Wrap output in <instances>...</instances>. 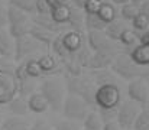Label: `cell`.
<instances>
[{
    "instance_id": "cell-1",
    "label": "cell",
    "mask_w": 149,
    "mask_h": 130,
    "mask_svg": "<svg viewBox=\"0 0 149 130\" xmlns=\"http://www.w3.org/2000/svg\"><path fill=\"white\" fill-rule=\"evenodd\" d=\"M111 71L122 77L123 80L132 81L136 78H148L149 77V71L145 70V67H141L138 64H135L132 61V58L127 54H116L113 56V61L110 64Z\"/></svg>"
},
{
    "instance_id": "cell-2",
    "label": "cell",
    "mask_w": 149,
    "mask_h": 130,
    "mask_svg": "<svg viewBox=\"0 0 149 130\" xmlns=\"http://www.w3.org/2000/svg\"><path fill=\"white\" fill-rule=\"evenodd\" d=\"M39 92L47 98L52 111H61L65 98V91H64V84L59 78H56L55 75H47L41 83Z\"/></svg>"
},
{
    "instance_id": "cell-3",
    "label": "cell",
    "mask_w": 149,
    "mask_h": 130,
    "mask_svg": "<svg viewBox=\"0 0 149 130\" xmlns=\"http://www.w3.org/2000/svg\"><path fill=\"white\" fill-rule=\"evenodd\" d=\"M65 81H67L68 94L80 97L81 100H84L87 103V106H94L96 107L94 94H96L97 86L93 83V80H90L87 77H83V75H78V77L67 75Z\"/></svg>"
},
{
    "instance_id": "cell-4",
    "label": "cell",
    "mask_w": 149,
    "mask_h": 130,
    "mask_svg": "<svg viewBox=\"0 0 149 130\" xmlns=\"http://www.w3.org/2000/svg\"><path fill=\"white\" fill-rule=\"evenodd\" d=\"M94 103L99 108H117L122 103V91L117 84H103L96 88Z\"/></svg>"
},
{
    "instance_id": "cell-5",
    "label": "cell",
    "mask_w": 149,
    "mask_h": 130,
    "mask_svg": "<svg viewBox=\"0 0 149 130\" xmlns=\"http://www.w3.org/2000/svg\"><path fill=\"white\" fill-rule=\"evenodd\" d=\"M61 111L64 113L65 119L74 120V122H81V120H84V117L88 113V106L80 97L72 95V94H68L64 98Z\"/></svg>"
},
{
    "instance_id": "cell-6",
    "label": "cell",
    "mask_w": 149,
    "mask_h": 130,
    "mask_svg": "<svg viewBox=\"0 0 149 130\" xmlns=\"http://www.w3.org/2000/svg\"><path fill=\"white\" fill-rule=\"evenodd\" d=\"M42 48H45L42 43L35 41L31 35L22 36L15 39V55H13V62H22L28 58H31L32 55H35L36 52H39Z\"/></svg>"
},
{
    "instance_id": "cell-7",
    "label": "cell",
    "mask_w": 149,
    "mask_h": 130,
    "mask_svg": "<svg viewBox=\"0 0 149 130\" xmlns=\"http://www.w3.org/2000/svg\"><path fill=\"white\" fill-rule=\"evenodd\" d=\"M139 111H141V104H138V103H135L132 100L123 101L117 107L116 122L119 123V126L123 130H132L133 123H135Z\"/></svg>"
},
{
    "instance_id": "cell-8",
    "label": "cell",
    "mask_w": 149,
    "mask_h": 130,
    "mask_svg": "<svg viewBox=\"0 0 149 130\" xmlns=\"http://www.w3.org/2000/svg\"><path fill=\"white\" fill-rule=\"evenodd\" d=\"M17 95V83L13 71L0 70V106H6Z\"/></svg>"
},
{
    "instance_id": "cell-9",
    "label": "cell",
    "mask_w": 149,
    "mask_h": 130,
    "mask_svg": "<svg viewBox=\"0 0 149 130\" xmlns=\"http://www.w3.org/2000/svg\"><path fill=\"white\" fill-rule=\"evenodd\" d=\"M87 42H88V48L93 52H107V54L116 55L114 43L104 35L103 31H88Z\"/></svg>"
},
{
    "instance_id": "cell-10",
    "label": "cell",
    "mask_w": 149,
    "mask_h": 130,
    "mask_svg": "<svg viewBox=\"0 0 149 130\" xmlns=\"http://www.w3.org/2000/svg\"><path fill=\"white\" fill-rule=\"evenodd\" d=\"M13 74H15V78H16V83H17V95H20L23 98H28L32 92H35L36 80L35 78H31L25 72L22 62H19L17 67H15Z\"/></svg>"
},
{
    "instance_id": "cell-11",
    "label": "cell",
    "mask_w": 149,
    "mask_h": 130,
    "mask_svg": "<svg viewBox=\"0 0 149 130\" xmlns=\"http://www.w3.org/2000/svg\"><path fill=\"white\" fill-rule=\"evenodd\" d=\"M127 95L132 101L143 106L149 103V84L145 78L132 80L127 86Z\"/></svg>"
},
{
    "instance_id": "cell-12",
    "label": "cell",
    "mask_w": 149,
    "mask_h": 130,
    "mask_svg": "<svg viewBox=\"0 0 149 130\" xmlns=\"http://www.w3.org/2000/svg\"><path fill=\"white\" fill-rule=\"evenodd\" d=\"M59 38H61L62 46L70 54H75V52H78L84 46L83 45V36H81L80 32L68 31V32H64L62 35H59Z\"/></svg>"
},
{
    "instance_id": "cell-13",
    "label": "cell",
    "mask_w": 149,
    "mask_h": 130,
    "mask_svg": "<svg viewBox=\"0 0 149 130\" xmlns=\"http://www.w3.org/2000/svg\"><path fill=\"white\" fill-rule=\"evenodd\" d=\"M113 56H114L113 54H107V52H93L87 68H90L93 71L107 70L113 61Z\"/></svg>"
},
{
    "instance_id": "cell-14",
    "label": "cell",
    "mask_w": 149,
    "mask_h": 130,
    "mask_svg": "<svg viewBox=\"0 0 149 130\" xmlns=\"http://www.w3.org/2000/svg\"><path fill=\"white\" fill-rule=\"evenodd\" d=\"M15 55V39L9 35L7 29H0V56L4 59H13Z\"/></svg>"
},
{
    "instance_id": "cell-15",
    "label": "cell",
    "mask_w": 149,
    "mask_h": 130,
    "mask_svg": "<svg viewBox=\"0 0 149 130\" xmlns=\"http://www.w3.org/2000/svg\"><path fill=\"white\" fill-rule=\"evenodd\" d=\"M26 101H28V108L32 113L42 114V113H45V111L49 110V104H48L47 98L41 92H32L26 98Z\"/></svg>"
},
{
    "instance_id": "cell-16",
    "label": "cell",
    "mask_w": 149,
    "mask_h": 130,
    "mask_svg": "<svg viewBox=\"0 0 149 130\" xmlns=\"http://www.w3.org/2000/svg\"><path fill=\"white\" fill-rule=\"evenodd\" d=\"M126 29H127L126 22H125V20H122V19H116V20H113V22L107 23L103 32H104V35H106L111 42H116V41H119V39H120L122 33H123Z\"/></svg>"
},
{
    "instance_id": "cell-17",
    "label": "cell",
    "mask_w": 149,
    "mask_h": 130,
    "mask_svg": "<svg viewBox=\"0 0 149 130\" xmlns=\"http://www.w3.org/2000/svg\"><path fill=\"white\" fill-rule=\"evenodd\" d=\"M26 23H32L28 13L22 12L20 9H17L15 6H7V26L26 25Z\"/></svg>"
},
{
    "instance_id": "cell-18",
    "label": "cell",
    "mask_w": 149,
    "mask_h": 130,
    "mask_svg": "<svg viewBox=\"0 0 149 130\" xmlns=\"http://www.w3.org/2000/svg\"><path fill=\"white\" fill-rule=\"evenodd\" d=\"M31 20H32L33 25H36V26H39V28H44V29L49 31V32L55 33V35H58V32L62 29V25L55 23V22L51 19L49 15H38V13H35V15L31 17Z\"/></svg>"
},
{
    "instance_id": "cell-19",
    "label": "cell",
    "mask_w": 149,
    "mask_h": 130,
    "mask_svg": "<svg viewBox=\"0 0 149 130\" xmlns=\"http://www.w3.org/2000/svg\"><path fill=\"white\" fill-rule=\"evenodd\" d=\"M132 61L141 67H148L149 65V45L146 43H138L133 46L132 52L129 54Z\"/></svg>"
},
{
    "instance_id": "cell-20",
    "label": "cell",
    "mask_w": 149,
    "mask_h": 130,
    "mask_svg": "<svg viewBox=\"0 0 149 130\" xmlns=\"http://www.w3.org/2000/svg\"><path fill=\"white\" fill-rule=\"evenodd\" d=\"M29 35H31L35 41H38L39 43H42L44 46H51L54 38L56 36L55 33H52V32L44 29V28H39V26H36V25H33V23H32V26H31Z\"/></svg>"
},
{
    "instance_id": "cell-21",
    "label": "cell",
    "mask_w": 149,
    "mask_h": 130,
    "mask_svg": "<svg viewBox=\"0 0 149 130\" xmlns=\"http://www.w3.org/2000/svg\"><path fill=\"white\" fill-rule=\"evenodd\" d=\"M49 16L55 23L62 25V26L67 25L68 17H70V4L68 3H62V4H58V6L51 7Z\"/></svg>"
},
{
    "instance_id": "cell-22",
    "label": "cell",
    "mask_w": 149,
    "mask_h": 130,
    "mask_svg": "<svg viewBox=\"0 0 149 130\" xmlns=\"http://www.w3.org/2000/svg\"><path fill=\"white\" fill-rule=\"evenodd\" d=\"M38 64L42 68L44 75H55L58 70V58L51 54H42L38 58Z\"/></svg>"
},
{
    "instance_id": "cell-23",
    "label": "cell",
    "mask_w": 149,
    "mask_h": 130,
    "mask_svg": "<svg viewBox=\"0 0 149 130\" xmlns=\"http://www.w3.org/2000/svg\"><path fill=\"white\" fill-rule=\"evenodd\" d=\"M6 106H7L9 111H10L13 116H19V117H22V116H26V114L29 113L28 101H26V98H23V97H20V95L13 97Z\"/></svg>"
},
{
    "instance_id": "cell-24",
    "label": "cell",
    "mask_w": 149,
    "mask_h": 130,
    "mask_svg": "<svg viewBox=\"0 0 149 130\" xmlns=\"http://www.w3.org/2000/svg\"><path fill=\"white\" fill-rule=\"evenodd\" d=\"M1 127L3 130H29L31 123L26 119H22L19 116H12L3 120Z\"/></svg>"
},
{
    "instance_id": "cell-25",
    "label": "cell",
    "mask_w": 149,
    "mask_h": 130,
    "mask_svg": "<svg viewBox=\"0 0 149 130\" xmlns=\"http://www.w3.org/2000/svg\"><path fill=\"white\" fill-rule=\"evenodd\" d=\"M83 13H84L83 10H80V9L70 4V17H68L67 25H70L72 28V31L80 32V33H81L83 25H84V15Z\"/></svg>"
},
{
    "instance_id": "cell-26",
    "label": "cell",
    "mask_w": 149,
    "mask_h": 130,
    "mask_svg": "<svg viewBox=\"0 0 149 130\" xmlns=\"http://www.w3.org/2000/svg\"><path fill=\"white\" fill-rule=\"evenodd\" d=\"M22 65H23L25 72H26L31 78H35V80H36V78H39V77H44L42 68L39 67L36 58H28V59L22 61Z\"/></svg>"
},
{
    "instance_id": "cell-27",
    "label": "cell",
    "mask_w": 149,
    "mask_h": 130,
    "mask_svg": "<svg viewBox=\"0 0 149 130\" xmlns=\"http://www.w3.org/2000/svg\"><path fill=\"white\" fill-rule=\"evenodd\" d=\"M97 15L100 16V19H101L103 22L110 23V22H113V20L117 19L116 6H114L113 3H104V1H103V4H101V7H100V10H99Z\"/></svg>"
},
{
    "instance_id": "cell-28",
    "label": "cell",
    "mask_w": 149,
    "mask_h": 130,
    "mask_svg": "<svg viewBox=\"0 0 149 130\" xmlns=\"http://www.w3.org/2000/svg\"><path fill=\"white\" fill-rule=\"evenodd\" d=\"M133 130H149V106L143 104L133 123Z\"/></svg>"
},
{
    "instance_id": "cell-29",
    "label": "cell",
    "mask_w": 149,
    "mask_h": 130,
    "mask_svg": "<svg viewBox=\"0 0 149 130\" xmlns=\"http://www.w3.org/2000/svg\"><path fill=\"white\" fill-rule=\"evenodd\" d=\"M83 123H84V129H87V130H101L103 129V122H101V119H100L99 113H96V111H88L87 116L84 117Z\"/></svg>"
},
{
    "instance_id": "cell-30",
    "label": "cell",
    "mask_w": 149,
    "mask_h": 130,
    "mask_svg": "<svg viewBox=\"0 0 149 130\" xmlns=\"http://www.w3.org/2000/svg\"><path fill=\"white\" fill-rule=\"evenodd\" d=\"M106 25L107 23L100 19L97 13L96 15H84V26L88 31H104Z\"/></svg>"
},
{
    "instance_id": "cell-31",
    "label": "cell",
    "mask_w": 149,
    "mask_h": 130,
    "mask_svg": "<svg viewBox=\"0 0 149 130\" xmlns=\"http://www.w3.org/2000/svg\"><path fill=\"white\" fill-rule=\"evenodd\" d=\"M138 15H139V7L132 4L130 1L120 7V19L125 22H132Z\"/></svg>"
},
{
    "instance_id": "cell-32",
    "label": "cell",
    "mask_w": 149,
    "mask_h": 130,
    "mask_svg": "<svg viewBox=\"0 0 149 130\" xmlns=\"http://www.w3.org/2000/svg\"><path fill=\"white\" fill-rule=\"evenodd\" d=\"M9 6H15L28 15H35V0H10Z\"/></svg>"
},
{
    "instance_id": "cell-33",
    "label": "cell",
    "mask_w": 149,
    "mask_h": 130,
    "mask_svg": "<svg viewBox=\"0 0 149 130\" xmlns=\"http://www.w3.org/2000/svg\"><path fill=\"white\" fill-rule=\"evenodd\" d=\"M93 83L96 86H103V84H116L113 75L107 71V70H100V71H94V78Z\"/></svg>"
},
{
    "instance_id": "cell-34",
    "label": "cell",
    "mask_w": 149,
    "mask_h": 130,
    "mask_svg": "<svg viewBox=\"0 0 149 130\" xmlns=\"http://www.w3.org/2000/svg\"><path fill=\"white\" fill-rule=\"evenodd\" d=\"M119 41L123 43L125 46H136V45H138V41H139V36L136 35V32H135L133 29H129V28H127V29L122 33V36H120Z\"/></svg>"
},
{
    "instance_id": "cell-35",
    "label": "cell",
    "mask_w": 149,
    "mask_h": 130,
    "mask_svg": "<svg viewBox=\"0 0 149 130\" xmlns=\"http://www.w3.org/2000/svg\"><path fill=\"white\" fill-rule=\"evenodd\" d=\"M132 26H133V31H138V32H146L149 29V19L143 15H138L133 20H132Z\"/></svg>"
},
{
    "instance_id": "cell-36",
    "label": "cell",
    "mask_w": 149,
    "mask_h": 130,
    "mask_svg": "<svg viewBox=\"0 0 149 130\" xmlns=\"http://www.w3.org/2000/svg\"><path fill=\"white\" fill-rule=\"evenodd\" d=\"M101 4H103V0H87L83 7V12L86 15H96L99 13Z\"/></svg>"
},
{
    "instance_id": "cell-37",
    "label": "cell",
    "mask_w": 149,
    "mask_h": 130,
    "mask_svg": "<svg viewBox=\"0 0 149 130\" xmlns=\"http://www.w3.org/2000/svg\"><path fill=\"white\" fill-rule=\"evenodd\" d=\"M99 116L104 123H109V122H114L116 120V116H117V108H100Z\"/></svg>"
},
{
    "instance_id": "cell-38",
    "label": "cell",
    "mask_w": 149,
    "mask_h": 130,
    "mask_svg": "<svg viewBox=\"0 0 149 130\" xmlns=\"http://www.w3.org/2000/svg\"><path fill=\"white\" fill-rule=\"evenodd\" d=\"M54 129L55 130H81L80 129V126L77 124V122H74V120H59V122H56L55 123V126H54Z\"/></svg>"
},
{
    "instance_id": "cell-39",
    "label": "cell",
    "mask_w": 149,
    "mask_h": 130,
    "mask_svg": "<svg viewBox=\"0 0 149 130\" xmlns=\"http://www.w3.org/2000/svg\"><path fill=\"white\" fill-rule=\"evenodd\" d=\"M35 10L38 15H49V4L45 0H35Z\"/></svg>"
},
{
    "instance_id": "cell-40",
    "label": "cell",
    "mask_w": 149,
    "mask_h": 130,
    "mask_svg": "<svg viewBox=\"0 0 149 130\" xmlns=\"http://www.w3.org/2000/svg\"><path fill=\"white\" fill-rule=\"evenodd\" d=\"M7 26V6L0 0V29Z\"/></svg>"
},
{
    "instance_id": "cell-41",
    "label": "cell",
    "mask_w": 149,
    "mask_h": 130,
    "mask_svg": "<svg viewBox=\"0 0 149 130\" xmlns=\"http://www.w3.org/2000/svg\"><path fill=\"white\" fill-rule=\"evenodd\" d=\"M29 130H52L49 124L45 122V120H42V119H38L33 124H31V129Z\"/></svg>"
},
{
    "instance_id": "cell-42",
    "label": "cell",
    "mask_w": 149,
    "mask_h": 130,
    "mask_svg": "<svg viewBox=\"0 0 149 130\" xmlns=\"http://www.w3.org/2000/svg\"><path fill=\"white\" fill-rule=\"evenodd\" d=\"M101 130H123L120 126H119V123L114 120V122H109V123H104L103 124V129Z\"/></svg>"
},
{
    "instance_id": "cell-43",
    "label": "cell",
    "mask_w": 149,
    "mask_h": 130,
    "mask_svg": "<svg viewBox=\"0 0 149 130\" xmlns=\"http://www.w3.org/2000/svg\"><path fill=\"white\" fill-rule=\"evenodd\" d=\"M139 13L149 19V0H143V3L139 6Z\"/></svg>"
},
{
    "instance_id": "cell-44",
    "label": "cell",
    "mask_w": 149,
    "mask_h": 130,
    "mask_svg": "<svg viewBox=\"0 0 149 130\" xmlns=\"http://www.w3.org/2000/svg\"><path fill=\"white\" fill-rule=\"evenodd\" d=\"M86 1H87V0H71V3H72L71 6H74V7L80 9V10H83V7H84Z\"/></svg>"
},
{
    "instance_id": "cell-45",
    "label": "cell",
    "mask_w": 149,
    "mask_h": 130,
    "mask_svg": "<svg viewBox=\"0 0 149 130\" xmlns=\"http://www.w3.org/2000/svg\"><path fill=\"white\" fill-rule=\"evenodd\" d=\"M139 43H146V45H149V29L146 32H143V35L139 38Z\"/></svg>"
},
{
    "instance_id": "cell-46",
    "label": "cell",
    "mask_w": 149,
    "mask_h": 130,
    "mask_svg": "<svg viewBox=\"0 0 149 130\" xmlns=\"http://www.w3.org/2000/svg\"><path fill=\"white\" fill-rule=\"evenodd\" d=\"M49 7H54V6H58V4H62V3H67V0H45Z\"/></svg>"
},
{
    "instance_id": "cell-47",
    "label": "cell",
    "mask_w": 149,
    "mask_h": 130,
    "mask_svg": "<svg viewBox=\"0 0 149 130\" xmlns=\"http://www.w3.org/2000/svg\"><path fill=\"white\" fill-rule=\"evenodd\" d=\"M111 3H113L114 6H123V4L129 3V0H111Z\"/></svg>"
},
{
    "instance_id": "cell-48",
    "label": "cell",
    "mask_w": 149,
    "mask_h": 130,
    "mask_svg": "<svg viewBox=\"0 0 149 130\" xmlns=\"http://www.w3.org/2000/svg\"><path fill=\"white\" fill-rule=\"evenodd\" d=\"M129 1H130L132 4H135V6H138V7H139V6H141L142 3H143V0H129Z\"/></svg>"
},
{
    "instance_id": "cell-49",
    "label": "cell",
    "mask_w": 149,
    "mask_h": 130,
    "mask_svg": "<svg viewBox=\"0 0 149 130\" xmlns=\"http://www.w3.org/2000/svg\"><path fill=\"white\" fill-rule=\"evenodd\" d=\"M0 130H3V127H1V124H0Z\"/></svg>"
},
{
    "instance_id": "cell-50",
    "label": "cell",
    "mask_w": 149,
    "mask_h": 130,
    "mask_svg": "<svg viewBox=\"0 0 149 130\" xmlns=\"http://www.w3.org/2000/svg\"><path fill=\"white\" fill-rule=\"evenodd\" d=\"M6 1H7V3H9V1H10V0H6Z\"/></svg>"
},
{
    "instance_id": "cell-51",
    "label": "cell",
    "mask_w": 149,
    "mask_h": 130,
    "mask_svg": "<svg viewBox=\"0 0 149 130\" xmlns=\"http://www.w3.org/2000/svg\"><path fill=\"white\" fill-rule=\"evenodd\" d=\"M84 130H87V129H84Z\"/></svg>"
}]
</instances>
